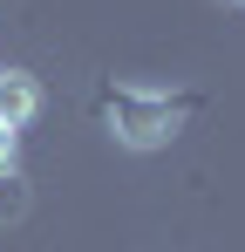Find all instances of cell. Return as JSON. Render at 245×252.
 Instances as JSON below:
<instances>
[{"instance_id":"obj_2","label":"cell","mask_w":245,"mask_h":252,"mask_svg":"<svg viewBox=\"0 0 245 252\" xmlns=\"http://www.w3.org/2000/svg\"><path fill=\"white\" fill-rule=\"evenodd\" d=\"M41 102H48V95H41V82L28 75V68H0V129L21 136V129L41 116Z\"/></svg>"},{"instance_id":"obj_3","label":"cell","mask_w":245,"mask_h":252,"mask_svg":"<svg viewBox=\"0 0 245 252\" xmlns=\"http://www.w3.org/2000/svg\"><path fill=\"white\" fill-rule=\"evenodd\" d=\"M14 170H21V136L0 129V177H14Z\"/></svg>"},{"instance_id":"obj_1","label":"cell","mask_w":245,"mask_h":252,"mask_svg":"<svg viewBox=\"0 0 245 252\" xmlns=\"http://www.w3.org/2000/svg\"><path fill=\"white\" fill-rule=\"evenodd\" d=\"M177 102L170 95H116L109 102V136H116L122 150H163L170 136H177Z\"/></svg>"},{"instance_id":"obj_4","label":"cell","mask_w":245,"mask_h":252,"mask_svg":"<svg viewBox=\"0 0 245 252\" xmlns=\"http://www.w3.org/2000/svg\"><path fill=\"white\" fill-rule=\"evenodd\" d=\"M225 7H245V0H225Z\"/></svg>"}]
</instances>
